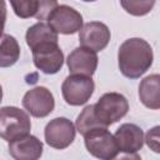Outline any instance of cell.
<instances>
[{"label":"cell","instance_id":"1","mask_svg":"<svg viewBox=\"0 0 160 160\" xmlns=\"http://www.w3.org/2000/svg\"><path fill=\"white\" fill-rule=\"evenodd\" d=\"M154 54L150 44L141 38L125 40L118 51V64L121 74L129 79H138L152 65Z\"/></svg>","mask_w":160,"mask_h":160},{"label":"cell","instance_id":"2","mask_svg":"<svg viewBox=\"0 0 160 160\" xmlns=\"http://www.w3.org/2000/svg\"><path fill=\"white\" fill-rule=\"evenodd\" d=\"M31 121L29 115L16 106L0 109V138L8 142L18 140L30 132Z\"/></svg>","mask_w":160,"mask_h":160},{"label":"cell","instance_id":"3","mask_svg":"<svg viewBox=\"0 0 160 160\" xmlns=\"http://www.w3.org/2000/svg\"><path fill=\"white\" fill-rule=\"evenodd\" d=\"M128 99L120 92H106L94 104L95 116L105 128L122 119L128 114Z\"/></svg>","mask_w":160,"mask_h":160},{"label":"cell","instance_id":"4","mask_svg":"<svg viewBox=\"0 0 160 160\" xmlns=\"http://www.w3.org/2000/svg\"><path fill=\"white\" fill-rule=\"evenodd\" d=\"M86 150L99 160H112L118 152L114 135L108 129H94L84 135Z\"/></svg>","mask_w":160,"mask_h":160},{"label":"cell","instance_id":"5","mask_svg":"<svg viewBox=\"0 0 160 160\" xmlns=\"http://www.w3.org/2000/svg\"><path fill=\"white\" fill-rule=\"evenodd\" d=\"M94 89L95 84L91 78L69 75L61 85V94L69 105L80 106L88 102L94 92Z\"/></svg>","mask_w":160,"mask_h":160},{"label":"cell","instance_id":"6","mask_svg":"<svg viewBox=\"0 0 160 160\" xmlns=\"http://www.w3.org/2000/svg\"><path fill=\"white\" fill-rule=\"evenodd\" d=\"M48 24L58 34L70 35L82 28V15L69 5L58 4L48 16Z\"/></svg>","mask_w":160,"mask_h":160},{"label":"cell","instance_id":"7","mask_svg":"<svg viewBox=\"0 0 160 160\" xmlns=\"http://www.w3.org/2000/svg\"><path fill=\"white\" fill-rule=\"evenodd\" d=\"M45 141L49 146L62 150L70 146L75 139V125L66 118H55L45 126Z\"/></svg>","mask_w":160,"mask_h":160},{"label":"cell","instance_id":"8","mask_svg":"<svg viewBox=\"0 0 160 160\" xmlns=\"http://www.w3.org/2000/svg\"><path fill=\"white\" fill-rule=\"evenodd\" d=\"M24 109L34 118H45L52 112L55 100L52 92L45 86H36L22 96Z\"/></svg>","mask_w":160,"mask_h":160},{"label":"cell","instance_id":"9","mask_svg":"<svg viewBox=\"0 0 160 160\" xmlns=\"http://www.w3.org/2000/svg\"><path fill=\"white\" fill-rule=\"evenodd\" d=\"M111 34L109 28L100 21H90L82 25L79 30V42L82 48L92 50L94 52L104 50L109 41Z\"/></svg>","mask_w":160,"mask_h":160},{"label":"cell","instance_id":"10","mask_svg":"<svg viewBox=\"0 0 160 160\" xmlns=\"http://www.w3.org/2000/svg\"><path fill=\"white\" fill-rule=\"evenodd\" d=\"M31 51L34 65L44 74H56L64 65V52L58 44L41 45Z\"/></svg>","mask_w":160,"mask_h":160},{"label":"cell","instance_id":"11","mask_svg":"<svg viewBox=\"0 0 160 160\" xmlns=\"http://www.w3.org/2000/svg\"><path fill=\"white\" fill-rule=\"evenodd\" d=\"M98 55L92 50L79 46L74 49L66 59V65L71 75L91 78L98 68Z\"/></svg>","mask_w":160,"mask_h":160},{"label":"cell","instance_id":"12","mask_svg":"<svg viewBox=\"0 0 160 160\" xmlns=\"http://www.w3.org/2000/svg\"><path fill=\"white\" fill-rule=\"evenodd\" d=\"M42 150V142L31 134L9 142V154L14 160H39Z\"/></svg>","mask_w":160,"mask_h":160},{"label":"cell","instance_id":"13","mask_svg":"<svg viewBox=\"0 0 160 160\" xmlns=\"http://www.w3.org/2000/svg\"><path fill=\"white\" fill-rule=\"evenodd\" d=\"M114 139L121 152H136L144 145V132L135 124H122L116 130Z\"/></svg>","mask_w":160,"mask_h":160},{"label":"cell","instance_id":"14","mask_svg":"<svg viewBox=\"0 0 160 160\" xmlns=\"http://www.w3.org/2000/svg\"><path fill=\"white\" fill-rule=\"evenodd\" d=\"M25 40L28 46L34 50L41 45L46 44H58V32L45 21H39L34 25H31L26 34H25Z\"/></svg>","mask_w":160,"mask_h":160},{"label":"cell","instance_id":"15","mask_svg":"<svg viewBox=\"0 0 160 160\" xmlns=\"http://www.w3.org/2000/svg\"><path fill=\"white\" fill-rule=\"evenodd\" d=\"M160 76L159 74H152L144 78L139 85V98L140 101L149 109H160Z\"/></svg>","mask_w":160,"mask_h":160},{"label":"cell","instance_id":"16","mask_svg":"<svg viewBox=\"0 0 160 160\" xmlns=\"http://www.w3.org/2000/svg\"><path fill=\"white\" fill-rule=\"evenodd\" d=\"M19 58L20 45L18 40L9 34H2L0 38V68L12 66Z\"/></svg>","mask_w":160,"mask_h":160},{"label":"cell","instance_id":"17","mask_svg":"<svg viewBox=\"0 0 160 160\" xmlns=\"http://www.w3.org/2000/svg\"><path fill=\"white\" fill-rule=\"evenodd\" d=\"M76 130L84 136L85 134H88L89 131L94 130V129H108L105 128L95 116L94 112V104L92 105H88L84 108V110L79 114L78 119H76Z\"/></svg>","mask_w":160,"mask_h":160},{"label":"cell","instance_id":"18","mask_svg":"<svg viewBox=\"0 0 160 160\" xmlns=\"http://www.w3.org/2000/svg\"><path fill=\"white\" fill-rule=\"evenodd\" d=\"M39 0H12L10 1V5L12 6V10L16 16L20 19H28V18H36L38 10H39Z\"/></svg>","mask_w":160,"mask_h":160},{"label":"cell","instance_id":"19","mask_svg":"<svg viewBox=\"0 0 160 160\" xmlns=\"http://www.w3.org/2000/svg\"><path fill=\"white\" fill-rule=\"evenodd\" d=\"M120 5L124 8V10L131 15L135 16H142L148 14L152 6L155 5L154 0H121Z\"/></svg>","mask_w":160,"mask_h":160},{"label":"cell","instance_id":"20","mask_svg":"<svg viewBox=\"0 0 160 160\" xmlns=\"http://www.w3.org/2000/svg\"><path fill=\"white\" fill-rule=\"evenodd\" d=\"M144 141H146L148 146L155 151V152H159V126H154L152 129H150L144 139Z\"/></svg>","mask_w":160,"mask_h":160},{"label":"cell","instance_id":"21","mask_svg":"<svg viewBox=\"0 0 160 160\" xmlns=\"http://www.w3.org/2000/svg\"><path fill=\"white\" fill-rule=\"evenodd\" d=\"M5 21H6V2L4 0H0V38L5 28Z\"/></svg>","mask_w":160,"mask_h":160},{"label":"cell","instance_id":"22","mask_svg":"<svg viewBox=\"0 0 160 160\" xmlns=\"http://www.w3.org/2000/svg\"><path fill=\"white\" fill-rule=\"evenodd\" d=\"M112 160H141V158L136 152H122L120 155H116Z\"/></svg>","mask_w":160,"mask_h":160},{"label":"cell","instance_id":"23","mask_svg":"<svg viewBox=\"0 0 160 160\" xmlns=\"http://www.w3.org/2000/svg\"><path fill=\"white\" fill-rule=\"evenodd\" d=\"M1 100H2V88L0 85V102H1Z\"/></svg>","mask_w":160,"mask_h":160}]
</instances>
